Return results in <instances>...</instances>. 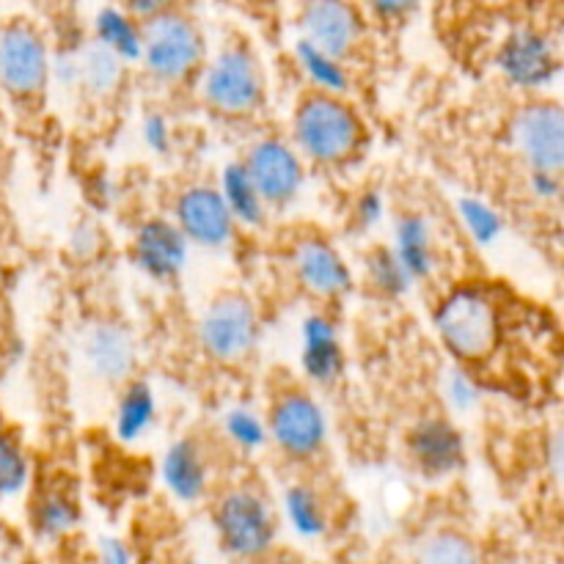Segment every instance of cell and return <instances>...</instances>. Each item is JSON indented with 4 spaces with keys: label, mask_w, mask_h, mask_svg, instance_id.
<instances>
[{
    "label": "cell",
    "mask_w": 564,
    "mask_h": 564,
    "mask_svg": "<svg viewBox=\"0 0 564 564\" xmlns=\"http://www.w3.org/2000/svg\"><path fill=\"white\" fill-rule=\"evenodd\" d=\"M154 416H158V402H154L152 389L147 383L130 386L116 411V435L124 444H132L152 430Z\"/></svg>",
    "instance_id": "25"
},
{
    "label": "cell",
    "mask_w": 564,
    "mask_h": 564,
    "mask_svg": "<svg viewBox=\"0 0 564 564\" xmlns=\"http://www.w3.org/2000/svg\"><path fill=\"white\" fill-rule=\"evenodd\" d=\"M248 176L264 204H286L301 193L303 169L297 154L281 141H259L248 152Z\"/></svg>",
    "instance_id": "11"
},
{
    "label": "cell",
    "mask_w": 564,
    "mask_h": 564,
    "mask_svg": "<svg viewBox=\"0 0 564 564\" xmlns=\"http://www.w3.org/2000/svg\"><path fill=\"white\" fill-rule=\"evenodd\" d=\"M121 64H124V61H121L113 50H108L105 44H99L97 39H94V42H88L86 47L77 53V86L97 94V97H108V94L116 91V86H119Z\"/></svg>",
    "instance_id": "22"
},
{
    "label": "cell",
    "mask_w": 564,
    "mask_h": 564,
    "mask_svg": "<svg viewBox=\"0 0 564 564\" xmlns=\"http://www.w3.org/2000/svg\"><path fill=\"white\" fill-rule=\"evenodd\" d=\"M220 198L229 207L235 224L242 226H262L264 220V202L259 191L253 187L251 176H248L246 165L231 163L224 169L220 176Z\"/></svg>",
    "instance_id": "21"
},
{
    "label": "cell",
    "mask_w": 564,
    "mask_h": 564,
    "mask_svg": "<svg viewBox=\"0 0 564 564\" xmlns=\"http://www.w3.org/2000/svg\"><path fill=\"white\" fill-rule=\"evenodd\" d=\"M529 187H532L534 196L543 198V202H554L562 193L560 174H556V171H532V174H529Z\"/></svg>",
    "instance_id": "36"
},
{
    "label": "cell",
    "mask_w": 564,
    "mask_h": 564,
    "mask_svg": "<svg viewBox=\"0 0 564 564\" xmlns=\"http://www.w3.org/2000/svg\"><path fill=\"white\" fill-rule=\"evenodd\" d=\"M204 58V39L187 17L176 11L143 20L141 61L154 77L165 83L182 80Z\"/></svg>",
    "instance_id": "3"
},
{
    "label": "cell",
    "mask_w": 564,
    "mask_h": 564,
    "mask_svg": "<svg viewBox=\"0 0 564 564\" xmlns=\"http://www.w3.org/2000/svg\"><path fill=\"white\" fill-rule=\"evenodd\" d=\"M369 275H372V284L389 297L405 295L413 284L408 270L402 268L400 259H397L394 251H389V248H380V251H375L372 257H369Z\"/></svg>",
    "instance_id": "31"
},
{
    "label": "cell",
    "mask_w": 564,
    "mask_h": 564,
    "mask_svg": "<svg viewBox=\"0 0 564 564\" xmlns=\"http://www.w3.org/2000/svg\"><path fill=\"white\" fill-rule=\"evenodd\" d=\"M301 22L303 39L339 61L352 53L361 36V20L347 0H308Z\"/></svg>",
    "instance_id": "13"
},
{
    "label": "cell",
    "mask_w": 564,
    "mask_h": 564,
    "mask_svg": "<svg viewBox=\"0 0 564 564\" xmlns=\"http://www.w3.org/2000/svg\"><path fill=\"white\" fill-rule=\"evenodd\" d=\"M31 521L33 532H36L39 538H64V534H69L72 529L77 527V521H80V507H77V501L72 499L69 494H64V490H47V494L39 496Z\"/></svg>",
    "instance_id": "24"
},
{
    "label": "cell",
    "mask_w": 564,
    "mask_h": 564,
    "mask_svg": "<svg viewBox=\"0 0 564 564\" xmlns=\"http://www.w3.org/2000/svg\"><path fill=\"white\" fill-rule=\"evenodd\" d=\"M435 328L452 356L479 361L490 356L499 341V312L494 297L479 286H460L441 301Z\"/></svg>",
    "instance_id": "1"
},
{
    "label": "cell",
    "mask_w": 564,
    "mask_h": 564,
    "mask_svg": "<svg viewBox=\"0 0 564 564\" xmlns=\"http://www.w3.org/2000/svg\"><path fill=\"white\" fill-rule=\"evenodd\" d=\"M394 257L400 259L402 268L408 270L413 281L427 279L433 273V237H430V224L422 215H405L397 220L394 229Z\"/></svg>",
    "instance_id": "20"
},
{
    "label": "cell",
    "mask_w": 564,
    "mask_h": 564,
    "mask_svg": "<svg viewBox=\"0 0 564 564\" xmlns=\"http://www.w3.org/2000/svg\"><path fill=\"white\" fill-rule=\"evenodd\" d=\"M99 564H135V562H132L130 549H127L121 540L105 538L102 543H99Z\"/></svg>",
    "instance_id": "38"
},
{
    "label": "cell",
    "mask_w": 564,
    "mask_h": 564,
    "mask_svg": "<svg viewBox=\"0 0 564 564\" xmlns=\"http://www.w3.org/2000/svg\"><path fill=\"white\" fill-rule=\"evenodd\" d=\"M341 347L339 336L330 319L308 317L303 323V369L314 383H334L341 375Z\"/></svg>",
    "instance_id": "18"
},
{
    "label": "cell",
    "mask_w": 564,
    "mask_h": 564,
    "mask_svg": "<svg viewBox=\"0 0 564 564\" xmlns=\"http://www.w3.org/2000/svg\"><path fill=\"white\" fill-rule=\"evenodd\" d=\"M141 135H143V143H147L152 152L158 154L169 152L171 132H169V121H165V116L149 113L141 124Z\"/></svg>",
    "instance_id": "34"
},
{
    "label": "cell",
    "mask_w": 564,
    "mask_h": 564,
    "mask_svg": "<svg viewBox=\"0 0 564 564\" xmlns=\"http://www.w3.org/2000/svg\"><path fill=\"white\" fill-rule=\"evenodd\" d=\"M295 55L297 61H301L303 69H306V75L312 77L325 94L347 91V83L350 80H347V72L345 66L339 64V58L323 53V50L314 47V44L306 42V39H301V42L295 44Z\"/></svg>",
    "instance_id": "28"
},
{
    "label": "cell",
    "mask_w": 564,
    "mask_h": 564,
    "mask_svg": "<svg viewBox=\"0 0 564 564\" xmlns=\"http://www.w3.org/2000/svg\"><path fill=\"white\" fill-rule=\"evenodd\" d=\"M174 6L176 0H124V9L132 17H141V20H152L163 11H174Z\"/></svg>",
    "instance_id": "37"
},
{
    "label": "cell",
    "mask_w": 564,
    "mask_h": 564,
    "mask_svg": "<svg viewBox=\"0 0 564 564\" xmlns=\"http://www.w3.org/2000/svg\"><path fill=\"white\" fill-rule=\"evenodd\" d=\"M163 482L185 505L207 494V463L193 441H176L163 457Z\"/></svg>",
    "instance_id": "19"
},
{
    "label": "cell",
    "mask_w": 564,
    "mask_h": 564,
    "mask_svg": "<svg viewBox=\"0 0 564 564\" xmlns=\"http://www.w3.org/2000/svg\"><path fill=\"white\" fill-rule=\"evenodd\" d=\"M367 3H369V9L378 11V14H383V17H402V14H408V11L416 9L422 0H367Z\"/></svg>",
    "instance_id": "39"
},
{
    "label": "cell",
    "mask_w": 564,
    "mask_h": 564,
    "mask_svg": "<svg viewBox=\"0 0 564 564\" xmlns=\"http://www.w3.org/2000/svg\"><path fill=\"white\" fill-rule=\"evenodd\" d=\"M28 485V457L17 438L0 430V501L11 499Z\"/></svg>",
    "instance_id": "30"
},
{
    "label": "cell",
    "mask_w": 564,
    "mask_h": 564,
    "mask_svg": "<svg viewBox=\"0 0 564 564\" xmlns=\"http://www.w3.org/2000/svg\"><path fill=\"white\" fill-rule=\"evenodd\" d=\"M185 564H204V562H198V560H187Z\"/></svg>",
    "instance_id": "42"
},
{
    "label": "cell",
    "mask_w": 564,
    "mask_h": 564,
    "mask_svg": "<svg viewBox=\"0 0 564 564\" xmlns=\"http://www.w3.org/2000/svg\"><path fill=\"white\" fill-rule=\"evenodd\" d=\"M457 213H460V220L468 235H471V240L479 242V246H494L501 237V231H505L501 215L477 196H463L457 202Z\"/></svg>",
    "instance_id": "29"
},
{
    "label": "cell",
    "mask_w": 564,
    "mask_h": 564,
    "mask_svg": "<svg viewBox=\"0 0 564 564\" xmlns=\"http://www.w3.org/2000/svg\"><path fill=\"white\" fill-rule=\"evenodd\" d=\"M72 248H75L77 257H88V253H94V248H97V231H94L91 226H80V229H75V235H72Z\"/></svg>",
    "instance_id": "41"
},
{
    "label": "cell",
    "mask_w": 564,
    "mask_h": 564,
    "mask_svg": "<svg viewBox=\"0 0 564 564\" xmlns=\"http://www.w3.org/2000/svg\"><path fill=\"white\" fill-rule=\"evenodd\" d=\"M411 457L424 477L441 479L463 466L466 446H463L460 433L449 422L427 419L411 433Z\"/></svg>",
    "instance_id": "14"
},
{
    "label": "cell",
    "mask_w": 564,
    "mask_h": 564,
    "mask_svg": "<svg viewBox=\"0 0 564 564\" xmlns=\"http://www.w3.org/2000/svg\"><path fill=\"white\" fill-rule=\"evenodd\" d=\"M441 389H444L446 405L457 413L471 411L479 402L477 383H474L466 372H460V369H449V372L444 375V386H441Z\"/></svg>",
    "instance_id": "33"
},
{
    "label": "cell",
    "mask_w": 564,
    "mask_h": 564,
    "mask_svg": "<svg viewBox=\"0 0 564 564\" xmlns=\"http://www.w3.org/2000/svg\"><path fill=\"white\" fill-rule=\"evenodd\" d=\"M202 94L213 108L224 113H248L262 99V75L251 53L231 47L207 66L202 77Z\"/></svg>",
    "instance_id": "5"
},
{
    "label": "cell",
    "mask_w": 564,
    "mask_h": 564,
    "mask_svg": "<svg viewBox=\"0 0 564 564\" xmlns=\"http://www.w3.org/2000/svg\"><path fill=\"white\" fill-rule=\"evenodd\" d=\"M224 430L237 446H242V449H259V446L268 441V427H264L262 419L253 416V411H248V408H231L224 416Z\"/></svg>",
    "instance_id": "32"
},
{
    "label": "cell",
    "mask_w": 564,
    "mask_h": 564,
    "mask_svg": "<svg viewBox=\"0 0 564 564\" xmlns=\"http://www.w3.org/2000/svg\"><path fill=\"white\" fill-rule=\"evenodd\" d=\"M135 262L152 279H174L187 262V240L180 226L169 220H149L138 229Z\"/></svg>",
    "instance_id": "15"
},
{
    "label": "cell",
    "mask_w": 564,
    "mask_h": 564,
    "mask_svg": "<svg viewBox=\"0 0 564 564\" xmlns=\"http://www.w3.org/2000/svg\"><path fill=\"white\" fill-rule=\"evenodd\" d=\"M512 147L532 171H556L564 165V113L556 102H532L518 110L510 124Z\"/></svg>",
    "instance_id": "7"
},
{
    "label": "cell",
    "mask_w": 564,
    "mask_h": 564,
    "mask_svg": "<svg viewBox=\"0 0 564 564\" xmlns=\"http://www.w3.org/2000/svg\"><path fill=\"white\" fill-rule=\"evenodd\" d=\"M94 39L113 50L124 64L127 61H141V31L130 20V14H124L121 9L108 6L94 17Z\"/></svg>",
    "instance_id": "23"
},
{
    "label": "cell",
    "mask_w": 564,
    "mask_h": 564,
    "mask_svg": "<svg viewBox=\"0 0 564 564\" xmlns=\"http://www.w3.org/2000/svg\"><path fill=\"white\" fill-rule=\"evenodd\" d=\"M297 279L319 297H339L350 290L352 275L345 259L323 240H306L295 251Z\"/></svg>",
    "instance_id": "16"
},
{
    "label": "cell",
    "mask_w": 564,
    "mask_h": 564,
    "mask_svg": "<svg viewBox=\"0 0 564 564\" xmlns=\"http://www.w3.org/2000/svg\"><path fill=\"white\" fill-rule=\"evenodd\" d=\"M268 435L292 457H312L328 435L325 413L312 397L286 394L273 405Z\"/></svg>",
    "instance_id": "10"
},
{
    "label": "cell",
    "mask_w": 564,
    "mask_h": 564,
    "mask_svg": "<svg viewBox=\"0 0 564 564\" xmlns=\"http://www.w3.org/2000/svg\"><path fill=\"white\" fill-rule=\"evenodd\" d=\"M176 226L187 242L202 248H224L231 240L235 218L213 187H191L176 202Z\"/></svg>",
    "instance_id": "12"
},
{
    "label": "cell",
    "mask_w": 564,
    "mask_h": 564,
    "mask_svg": "<svg viewBox=\"0 0 564 564\" xmlns=\"http://www.w3.org/2000/svg\"><path fill=\"white\" fill-rule=\"evenodd\" d=\"M135 339L121 325H97L86 336V361L97 378L119 383L135 369Z\"/></svg>",
    "instance_id": "17"
},
{
    "label": "cell",
    "mask_w": 564,
    "mask_h": 564,
    "mask_svg": "<svg viewBox=\"0 0 564 564\" xmlns=\"http://www.w3.org/2000/svg\"><path fill=\"white\" fill-rule=\"evenodd\" d=\"M50 69L55 72L58 83H64V86H77V55H58V58L50 64Z\"/></svg>",
    "instance_id": "40"
},
{
    "label": "cell",
    "mask_w": 564,
    "mask_h": 564,
    "mask_svg": "<svg viewBox=\"0 0 564 564\" xmlns=\"http://www.w3.org/2000/svg\"><path fill=\"white\" fill-rule=\"evenodd\" d=\"M215 532L220 549L237 560L268 554L275 540V516L268 501L253 490H231L215 510Z\"/></svg>",
    "instance_id": "4"
},
{
    "label": "cell",
    "mask_w": 564,
    "mask_h": 564,
    "mask_svg": "<svg viewBox=\"0 0 564 564\" xmlns=\"http://www.w3.org/2000/svg\"><path fill=\"white\" fill-rule=\"evenodd\" d=\"M416 564H485L482 551L463 532H435L419 549Z\"/></svg>",
    "instance_id": "27"
},
{
    "label": "cell",
    "mask_w": 564,
    "mask_h": 564,
    "mask_svg": "<svg viewBox=\"0 0 564 564\" xmlns=\"http://www.w3.org/2000/svg\"><path fill=\"white\" fill-rule=\"evenodd\" d=\"M284 512L286 521L292 523L301 538L314 540L323 538L328 532V510H325L323 499H319L317 490H312L308 485H292L284 494Z\"/></svg>",
    "instance_id": "26"
},
{
    "label": "cell",
    "mask_w": 564,
    "mask_h": 564,
    "mask_svg": "<svg viewBox=\"0 0 564 564\" xmlns=\"http://www.w3.org/2000/svg\"><path fill=\"white\" fill-rule=\"evenodd\" d=\"M198 336H202L204 350L218 361H242L257 345V312L240 295L218 297L204 312L202 323H198Z\"/></svg>",
    "instance_id": "6"
},
{
    "label": "cell",
    "mask_w": 564,
    "mask_h": 564,
    "mask_svg": "<svg viewBox=\"0 0 564 564\" xmlns=\"http://www.w3.org/2000/svg\"><path fill=\"white\" fill-rule=\"evenodd\" d=\"M501 75L518 88L551 86L560 75V55L554 42L534 28H518L501 44L496 55Z\"/></svg>",
    "instance_id": "9"
},
{
    "label": "cell",
    "mask_w": 564,
    "mask_h": 564,
    "mask_svg": "<svg viewBox=\"0 0 564 564\" xmlns=\"http://www.w3.org/2000/svg\"><path fill=\"white\" fill-rule=\"evenodd\" d=\"M383 215H386L383 196H380L378 191L364 193L361 202H358V224H361L364 229H372V226H378L380 220H383Z\"/></svg>",
    "instance_id": "35"
},
{
    "label": "cell",
    "mask_w": 564,
    "mask_h": 564,
    "mask_svg": "<svg viewBox=\"0 0 564 564\" xmlns=\"http://www.w3.org/2000/svg\"><path fill=\"white\" fill-rule=\"evenodd\" d=\"M295 143L306 158L317 163H339L356 152L361 141V124L356 113L336 94H314L295 113Z\"/></svg>",
    "instance_id": "2"
},
{
    "label": "cell",
    "mask_w": 564,
    "mask_h": 564,
    "mask_svg": "<svg viewBox=\"0 0 564 564\" xmlns=\"http://www.w3.org/2000/svg\"><path fill=\"white\" fill-rule=\"evenodd\" d=\"M47 77L50 55L44 39L22 22L0 28V86L17 97H31L42 91Z\"/></svg>",
    "instance_id": "8"
}]
</instances>
